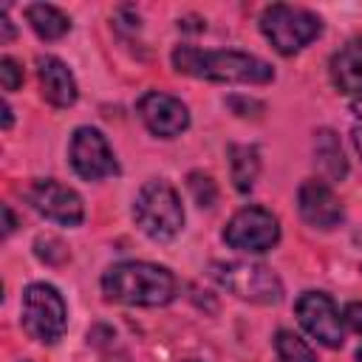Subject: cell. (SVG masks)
Segmentation results:
<instances>
[{
  "label": "cell",
  "instance_id": "obj_5",
  "mask_svg": "<svg viewBox=\"0 0 362 362\" xmlns=\"http://www.w3.org/2000/svg\"><path fill=\"white\" fill-rule=\"evenodd\" d=\"M209 274L232 291L238 300L257 303V305H277L283 300V283L280 277L263 266V263H246V260H215L209 266Z\"/></svg>",
  "mask_w": 362,
  "mask_h": 362
},
{
  "label": "cell",
  "instance_id": "obj_19",
  "mask_svg": "<svg viewBox=\"0 0 362 362\" xmlns=\"http://www.w3.org/2000/svg\"><path fill=\"white\" fill-rule=\"evenodd\" d=\"M189 192H192V198H195V204L198 206H215V201H218V187H215V181L209 178V175H204V173H189Z\"/></svg>",
  "mask_w": 362,
  "mask_h": 362
},
{
  "label": "cell",
  "instance_id": "obj_17",
  "mask_svg": "<svg viewBox=\"0 0 362 362\" xmlns=\"http://www.w3.org/2000/svg\"><path fill=\"white\" fill-rule=\"evenodd\" d=\"M229 167L238 192H249L260 173V153L255 144H232L229 147Z\"/></svg>",
  "mask_w": 362,
  "mask_h": 362
},
{
  "label": "cell",
  "instance_id": "obj_15",
  "mask_svg": "<svg viewBox=\"0 0 362 362\" xmlns=\"http://www.w3.org/2000/svg\"><path fill=\"white\" fill-rule=\"evenodd\" d=\"M314 158H317V167L322 170L325 178L342 181L348 175V161H345L339 136L334 130H328V127L314 133Z\"/></svg>",
  "mask_w": 362,
  "mask_h": 362
},
{
  "label": "cell",
  "instance_id": "obj_20",
  "mask_svg": "<svg viewBox=\"0 0 362 362\" xmlns=\"http://www.w3.org/2000/svg\"><path fill=\"white\" fill-rule=\"evenodd\" d=\"M34 252H37L40 260H45V263H51V266H57V263H62V260L68 257V249H65L62 240H57V238H37V240H34Z\"/></svg>",
  "mask_w": 362,
  "mask_h": 362
},
{
  "label": "cell",
  "instance_id": "obj_27",
  "mask_svg": "<svg viewBox=\"0 0 362 362\" xmlns=\"http://www.w3.org/2000/svg\"><path fill=\"white\" fill-rule=\"evenodd\" d=\"M3 127H6V130L11 127V107H8V102L3 105Z\"/></svg>",
  "mask_w": 362,
  "mask_h": 362
},
{
  "label": "cell",
  "instance_id": "obj_13",
  "mask_svg": "<svg viewBox=\"0 0 362 362\" xmlns=\"http://www.w3.org/2000/svg\"><path fill=\"white\" fill-rule=\"evenodd\" d=\"M37 76H40V88L42 96L54 105V107H71L79 96L76 79L71 74V68L51 54H40L37 57Z\"/></svg>",
  "mask_w": 362,
  "mask_h": 362
},
{
  "label": "cell",
  "instance_id": "obj_28",
  "mask_svg": "<svg viewBox=\"0 0 362 362\" xmlns=\"http://www.w3.org/2000/svg\"><path fill=\"white\" fill-rule=\"evenodd\" d=\"M356 362H362V345H359V351H356Z\"/></svg>",
  "mask_w": 362,
  "mask_h": 362
},
{
  "label": "cell",
  "instance_id": "obj_18",
  "mask_svg": "<svg viewBox=\"0 0 362 362\" xmlns=\"http://www.w3.org/2000/svg\"><path fill=\"white\" fill-rule=\"evenodd\" d=\"M274 351H277L280 362H317V354L311 351V345L288 328L274 334Z\"/></svg>",
  "mask_w": 362,
  "mask_h": 362
},
{
  "label": "cell",
  "instance_id": "obj_16",
  "mask_svg": "<svg viewBox=\"0 0 362 362\" xmlns=\"http://www.w3.org/2000/svg\"><path fill=\"white\" fill-rule=\"evenodd\" d=\"M25 20L34 28V34L42 37V40H59V37H65L71 31L68 14L59 11L57 6H48V3H31V6H25Z\"/></svg>",
  "mask_w": 362,
  "mask_h": 362
},
{
  "label": "cell",
  "instance_id": "obj_21",
  "mask_svg": "<svg viewBox=\"0 0 362 362\" xmlns=\"http://www.w3.org/2000/svg\"><path fill=\"white\" fill-rule=\"evenodd\" d=\"M0 82H3V90H17L23 85V65L14 57L0 59Z\"/></svg>",
  "mask_w": 362,
  "mask_h": 362
},
{
  "label": "cell",
  "instance_id": "obj_25",
  "mask_svg": "<svg viewBox=\"0 0 362 362\" xmlns=\"http://www.w3.org/2000/svg\"><path fill=\"white\" fill-rule=\"evenodd\" d=\"M351 113H354L356 119H362V93H359V96L351 102Z\"/></svg>",
  "mask_w": 362,
  "mask_h": 362
},
{
  "label": "cell",
  "instance_id": "obj_2",
  "mask_svg": "<svg viewBox=\"0 0 362 362\" xmlns=\"http://www.w3.org/2000/svg\"><path fill=\"white\" fill-rule=\"evenodd\" d=\"M102 291L113 303L156 308L175 297V277L170 269L147 260H122L102 274Z\"/></svg>",
  "mask_w": 362,
  "mask_h": 362
},
{
  "label": "cell",
  "instance_id": "obj_3",
  "mask_svg": "<svg viewBox=\"0 0 362 362\" xmlns=\"http://www.w3.org/2000/svg\"><path fill=\"white\" fill-rule=\"evenodd\" d=\"M133 221L153 240L175 238L184 226V206L175 187L167 184L164 178L147 181L133 201Z\"/></svg>",
  "mask_w": 362,
  "mask_h": 362
},
{
  "label": "cell",
  "instance_id": "obj_6",
  "mask_svg": "<svg viewBox=\"0 0 362 362\" xmlns=\"http://www.w3.org/2000/svg\"><path fill=\"white\" fill-rule=\"evenodd\" d=\"M20 322L31 339L54 345L57 339H62L68 328V308L62 294L51 283L25 286L23 303H20Z\"/></svg>",
  "mask_w": 362,
  "mask_h": 362
},
{
  "label": "cell",
  "instance_id": "obj_9",
  "mask_svg": "<svg viewBox=\"0 0 362 362\" xmlns=\"http://www.w3.org/2000/svg\"><path fill=\"white\" fill-rule=\"evenodd\" d=\"M300 325L325 348H339L345 342V322L334 300L325 291H303L294 303Z\"/></svg>",
  "mask_w": 362,
  "mask_h": 362
},
{
  "label": "cell",
  "instance_id": "obj_14",
  "mask_svg": "<svg viewBox=\"0 0 362 362\" xmlns=\"http://www.w3.org/2000/svg\"><path fill=\"white\" fill-rule=\"evenodd\" d=\"M331 82L342 93H362V37L345 42L331 57Z\"/></svg>",
  "mask_w": 362,
  "mask_h": 362
},
{
  "label": "cell",
  "instance_id": "obj_22",
  "mask_svg": "<svg viewBox=\"0 0 362 362\" xmlns=\"http://www.w3.org/2000/svg\"><path fill=\"white\" fill-rule=\"evenodd\" d=\"M342 322H345L351 331L362 334V303H348V305L342 308Z\"/></svg>",
  "mask_w": 362,
  "mask_h": 362
},
{
  "label": "cell",
  "instance_id": "obj_7",
  "mask_svg": "<svg viewBox=\"0 0 362 362\" xmlns=\"http://www.w3.org/2000/svg\"><path fill=\"white\" fill-rule=\"evenodd\" d=\"M223 240L238 252H269L280 240V221L266 206H243L229 218Z\"/></svg>",
  "mask_w": 362,
  "mask_h": 362
},
{
  "label": "cell",
  "instance_id": "obj_1",
  "mask_svg": "<svg viewBox=\"0 0 362 362\" xmlns=\"http://www.w3.org/2000/svg\"><path fill=\"white\" fill-rule=\"evenodd\" d=\"M173 68L178 74L209 79V82H240V85H266L274 79V68L243 51H206L192 45L173 48Z\"/></svg>",
  "mask_w": 362,
  "mask_h": 362
},
{
  "label": "cell",
  "instance_id": "obj_12",
  "mask_svg": "<svg viewBox=\"0 0 362 362\" xmlns=\"http://www.w3.org/2000/svg\"><path fill=\"white\" fill-rule=\"evenodd\" d=\"M297 206L305 223L317 226V229H331L342 221V204L334 195V189L320 181V178H308L300 184L297 189Z\"/></svg>",
  "mask_w": 362,
  "mask_h": 362
},
{
  "label": "cell",
  "instance_id": "obj_11",
  "mask_svg": "<svg viewBox=\"0 0 362 362\" xmlns=\"http://www.w3.org/2000/svg\"><path fill=\"white\" fill-rule=\"evenodd\" d=\"M136 110L144 122V127L158 139H175L189 127V110L178 96H170L164 90H147Z\"/></svg>",
  "mask_w": 362,
  "mask_h": 362
},
{
  "label": "cell",
  "instance_id": "obj_24",
  "mask_svg": "<svg viewBox=\"0 0 362 362\" xmlns=\"http://www.w3.org/2000/svg\"><path fill=\"white\" fill-rule=\"evenodd\" d=\"M3 215H6V229H3V232L11 235V232H14V215H11V206H8V204L3 206Z\"/></svg>",
  "mask_w": 362,
  "mask_h": 362
},
{
  "label": "cell",
  "instance_id": "obj_23",
  "mask_svg": "<svg viewBox=\"0 0 362 362\" xmlns=\"http://www.w3.org/2000/svg\"><path fill=\"white\" fill-rule=\"evenodd\" d=\"M0 25H3V37H0V40H3V42H8V40L14 37V25H11V20H8L6 8L0 11Z\"/></svg>",
  "mask_w": 362,
  "mask_h": 362
},
{
  "label": "cell",
  "instance_id": "obj_4",
  "mask_svg": "<svg viewBox=\"0 0 362 362\" xmlns=\"http://www.w3.org/2000/svg\"><path fill=\"white\" fill-rule=\"evenodd\" d=\"M260 31L274 45V51L291 57L322 34V20L308 8L272 3L260 14Z\"/></svg>",
  "mask_w": 362,
  "mask_h": 362
},
{
  "label": "cell",
  "instance_id": "obj_10",
  "mask_svg": "<svg viewBox=\"0 0 362 362\" xmlns=\"http://www.w3.org/2000/svg\"><path fill=\"white\" fill-rule=\"evenodd\" d=\"M28 204L45 215L48 221H57L62 226H79L85 218V204L74 187L59 184L57 178H37L25 189Z\"/></svg>",
  "mask_w": 362,
  "mask_h": 362
},
{
  "label": "cell",
  "instance_id": "obj_26",
  "mask_svg": "<svg viewBox=\"0 0 362 362\" xmlns=\"http://www.w3.org/2000/svg\"><path fill=\"white\" fill-rule=\"evenodd\" d=\"M354 147H356V153L362 156V127H354Z\"/></svg>",
  "mask_w": 362,
  "mask_h": 362
},
{
  "label": "cell",
  "instance_id": "obj_8",
  "mask_svg": "<svg viewBox=\"0 0 362 362\" xmlns=\"http://www.w3.org/2000/svg\"><path fill=\"white\" fill-rule=\"evenodd\" d=\"M68 158H71L74 173L85 181H99V178L119 173L116 156H113L105 133L90 124H82L74 130L71 144H68Z\"/></svg>",
  "mask_w": 362,
  "mask_h": 362
}]
</instances>
